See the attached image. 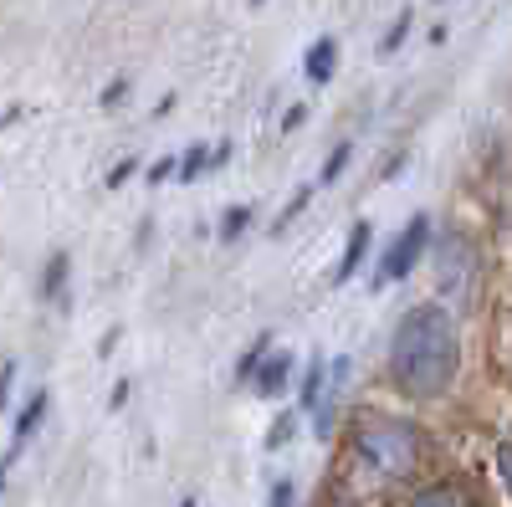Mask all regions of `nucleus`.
Listing matches in <instances>:
<instances>
[{
    "label": "nucleus",
    "mask_w": 512,
    "mask_h": 507,
    "mask_svg": "<svg viewBox=\"0 0 512 507\" xmlns=\"http://www.w3.org/2000/svg\"><path fill=\"white\" fill-rule=\"evenodd\" d=\"M62 277H67V251H57V257L47 262V282H41V292H47V298H57V292H62Z\"/></svg>",
    "instance_id": "2eb2a0df"
},
{
    "label": "nucleus",
    "mask_w": 512,
    "mask_h": 507,
    "mask_svg": "<svg viewBox=\"0 0 512 507\" xmlns=\"http://www.w3.org/2000/svg\"><path fill=\"white\" fill-rule=\"evenodd\" d=\"M333 369H323V359H313L308 364V374H303V405L318 415V405H323V379H328Z\"/></svg>",
    "instance_id": "9b49d317"
},
{
    "label": "nucleus",
    "mask_w": 512,
    "mask_h": 507,
    "mask_svg": "<svg viewBox=\"0 0 512 507\" xmlns=\"http://www.w3.org/2000/svg\"><path fill=\"white\" fill-rule=\"evenodd\" d=\"M497 472H502V487L512 492V441H502V446H497Z\"/></svg>",
    "instance_id": "6ab92c4d"
},
{
    "label": "nucleus",
    "mask_w": 512,
    "mask_h": 507,
    "mask_svg": "<svg viewBox=\"0 0 512 507\" xmlns=\"http://www.w3.org/2000/svg\"><path fill=\"white\" fill-rule=\"evenodd\" d=\"M41 415H47V390H36V400L21 410V420H16V436H11V451H6V461H16L21 456V446L36 436V426H41Z\"/></svg>",
    "instance_id": "6e6552de"
},
{
    "label": "nucleus",
    "mask_w": 512,
    "mask_h": 507,
    "mask_svg": "<svg viewBox=\"0 0 512 507\" xmlns=\"http://www.w3.org/2000/svg\"><path fill=\"white\" fill-rule=\"evenodd\" d=\"M267 349H272V333H262V338H256V344L246 349V359L236 364V385H251V379H256V374H262V364L272 359Z\"/></svg>",
    "instance_id": "9d476101"
},
{
    "label": "nucleus",
    "mask_w": 512,
    "mask_h": 507,
    "mask_svg": "<svg viewBox=\"0 0 512 507\" xmlns=\"http://www.w3.org/2000/svg\"><path fill=\"white\" fill-rule=\"evenodd\" d=\"M333 67H338V41H333V36L313 41V47H308V77H313V82H328Z\"/></svg>",
    "instance_id": "1a4fd4ad"
},
{
    "label": "nucleus",
    "mask_w": 512,
    "mask_h": 507,
    "mask_svg": "<svg viewBox=\"0 0 512 507\" xmlns=\"http://www.w3.org/2000/svg\"><path fill=\"white\" fill-rule=\"evenodd\" d=\"M410 507H477V497H472V487H466V482H436V487L415 492Z\"/></svg>",
    "instance_id": "39448f33"
},
{
    "label": "nucleus",
    "mask_w": 512,
    "mask_h": 507,
    "mask_svg": "<svg viewBox=\"0 0 512 507\" xmlns=\"http://www.w3.org/2000/svg\"><path fill=\"white\" fill-rule=\"evenodd\" d=\"M292 426H297V420H292V415H282V420H277V426H272V436H267V451H277V446H287V441H292Z\"/></svg>",
    "instance_id": "f3484780"
},
{
    "label": "nucleus",
    "mask_w": 512,
    "mask_h": 507,
    "mask_svg": "<svg viewBox=\"0 0 512 507\" xmlns=\"http://www.w3.org/2000/svg\"><path fill=\"white\" fill-rule=\"evenodd\" d=\"M461 369V333L456 318L441 303H420L395 323V344H390V379L415 395V400H431L441 395Z\"/></svg>",
    "instance_id": "f257e3e1"
},
{
    "label": "nucleus",
    "mask_w": 512,
    "mask_h": 507,
    "mask_svg": "<svg viewBox=\"0 0 512 507\" xmlns=\"http://www.w3.org/2000/svg\"><path fill=\"white\" fill-rule=\"evenodd\" d=\"M180 507H195V502H190V497H185V502H180Z\"/></svg>",
    "instance_id": "a878e982"
},
{
    "label": "nucleus",
    "mask_w": 512,
    "mask_h": 507,
    "mask_svg": "<svg viewBox=\"0 0 512 507\" xmlns=\"http://www.w3.org/2000/svg\"><path fill=\"white\" fill-rule=\"evenodd\" d=\"M349 154H354V144H338V149L328 154V164H323V175H318V185H333L338 175H344V164H349Z\"/></svg>",
    "instance_id": "ddd939ff"
},
{
    "label": "nucleus",
    "mask_w": 512,
    "mask_h": 507,
    "mask_svg": "<svg viewBox=\"0 0 512 507\" xmlns=\"http://www.w3.org/2000/svg\"><path fill=\"white\" fill-rule=\"evenodd\" d=\"M405 159H410V149H400V154H390V164H384V169H379V180H395V175H400V169H405Z\"/></svg>",
    "instance_id": "4be33fe9"
},
{
    "label": "nucleus",
    "mask_w": 512,
    "mask_h": 507,
    "mask_svg": "<svg viewBox=\"0 0 512 507\" xmlns=\"http://www.w3.org/2000/svg\"><path fill=\"white\" fill-rule=\"evenodd\" d=\"M369 241H374V226L369 221H359L354 231H349V246H344V257H338V267H333V282L344 287L354 272H359V262H364V251H369Z\"/></svg>",
    "instance_id": "423d86ee"
},
{
    "label": "nucleus",
    "mask_w": 512,
    "mask_h": 507,
    "mask_svg": "<svg viewBox=\"0 0 512 507\" xmlns=\"http://www.w3.org/2000/svg\"><path fill=\"white\" fill-rule=\"evenodd\" d=\"M287 374H292V354L282 349V354H272V359L262 364V374L251 379V390L262 395V400H277V395H282V385H287Z\"/></svg>",
    "instance_id": "0eeeda50"
},
{
    "label": "nucleus",
    "mask_w": 512,
    "mask_h": 507,
    "mask_svg": "<svg viewBox=\"0 0 512 507\" xmlns=\"http://www.w3.org/2000/svg\"><path fill=\"white\" fill-rule=\"evenodd\" d=\"M436 277H441V292L446 298H472L477 292V277H482V257H477V241L472 236H461V231H451L446 241H441V251H436Z\"/></svg>",
    "instance_id": "7ed1b4c3"
},
{
    "label": "nucleus",
    "mask_w": 512,
    "mask_h": 507,
    "mask_svg": "<svg viewBox=\"0 0 512 507\" xmlns=\"http://www.w3.org/2000/svg\"><path fill=\"white\" fill-rule=\"evenodd\" d=\"M128 175H134V159H118V164L108 169V190H118V185H123Z\"/></svg>",
    "instance_id": "412c9836"
},
{
    "label": "nucleus",
    "mask_w": 512,
    "mask_h": 507,
    "mask_svg": "<svg viewBox=\"0 0 512 507\" xmlns=\"http://www.w3.org/2000/svg\"><path fill=\"white\" fill-rule=\"evenodd\" d=\"M328 507H349V502H328Z\"/></svg>",
    "instance_id": "393cba45"
},
{
    "label": "nucleus",
    "mask_w": 512,
    "mask_h": 507,
    "mask_svg": "<svg viewBox=\"0 0 512 507\" xmlns=\"http://www.w3.org/2000/svg\"><path fill=\"white\" fill-rule=\"evenodd\" d=\"M246 226H251V205H236V210H226V221H221V241H236Z\"/></svg>",
    "instance_id": "4468645a"
},
{
    "label": "nucleus",
    "mask_w": 512,
    "mask_h": 507,
    "mask_svg": "<svg viewBox=\"0 0 512 507\" xmlns=\"http://www.w3.org/2000/svg\"><path fill=\"white\" fill-rule=\"evenodd\" d=\"M292 502H297V487H292V482L282 477V482L272 487V497H267V507H292Z\"/></svg>",
    "instance_id": "a211bd4d"
},
{
    "label": "nucleus",
    "mask_w": 512,
    "mask_h": 507,
    "mask_svg": "<svg viewBox=\"0 0 512 507\" xmlns=\"http://www.w3.org/2000/svg\"><path fill=\"white\" fill-rule=\"evenodd\" d=\"M205 164H216V154H205V149L195 144V149H190V154L180 159V180H195V175H200Z\"/></svg>",
    "instance_id": "dca6fc26"
},
{
    "label": "nucleus",
    "mask_w": 512,
    "mask_h": 507,
    "mask_svg": "<svg viewBox=\"0 0 512 507\" xmlns=\"http://www.w3.org/2000/svg\"><path fill=\"white\" fill-rule=\"evenodd\" d=\"M354 451L379 477H410L425 456V436H420V426L395 420V415H359L354 420Z\"/></svg>",
    "instance_id": "f03ea898"
},
{
    "label": "nucleus",
    "mask_w": 512,
    "mask_h": 507,
    "mask_svg": "<svg viewBox=\"0 0 512 507\" xmlns=\"http://www.w3.org/2000/svg\"><path fill=\"white\" fill-rule=\"evenodd\" d=\"M425 236H431V216H410V226L390 241V251H384V267H379V287L384 282H400L415 262H420V251H425Z\"/></svg>",
    "instance_id": "20e7f679"
},
{
    "label": "nucleus",
    "mask_w": 512,
    "mask_h": 507,
    "mask_svg": "<svg viewBox=\"0 0 512 507\" xmlns=\"http://www.w3.org/2000/svg\"><path fill=\"white\" fill-rule=\"evenodd\" d=\"M169 175H180V164H175V159H159V164L149 169V180H154V185H159V180H169Z\"/></svg>",
    "instance_id": "5701e85b"
},
{
    "label": "nucleus",
    "mask_w": 512,
    "mask_h": 507,
    "mask_svg": "<svg viewBox=\"0 0 512 507\" xmlns=\"http://www.w3.org/2000/svg\"><path fill=\"white\" fill-rule=\"evenodd\" d=\"M405 36H410V11H400V16H395V26H390V31L379 36V57H395Z\"/></svg>",
    "instance_id": "f8f14e48"
},
{
    "label": "nucleus",
    "mask_w": 512,
    "mask_h": 507,
    "mask_svg": "<svg viewBox=\"0 0 512 507\" xmlns=\"http://www.w3.org/2000/svg\"><path fill=\"white\" fill-rule=\"evenodd\" d=\"M256 6H262V0H256Z\"/></svg>",
    "instance_id": "bb28decb"
},
{
    "label": "nucleus",
    "mask_w": 512,
    "mask_h": 507,
    "mask_svg": "<svg viewBox=\"0 0 512 507\" xmlns=\"http://www.w3.org/2000/svg\"><path fill=\"white\" fill-rule=\"evenodd\" d=\"M123 405H128V385L118 379V385H113V395H108V410H123Z\"/></svg>",
    "instance_id": "b1692460"
},
{
    "label": "nucleus",
    "mask_w": 512,
    "mask_h": 507,
    "mask_svg": "<svg viewBox=\"0 0 512 507\" xmlns=\"http://www.w3.org/2000/svg\"><path fill=\"white\" fill-rule=\"evenodd\" d=\"M123 93H128V77L108 82V88H103V98H98V103H103V108H118V103H123Z\"/></svg>",
    "instance_id": "aec40b11"
}]
</instances>
